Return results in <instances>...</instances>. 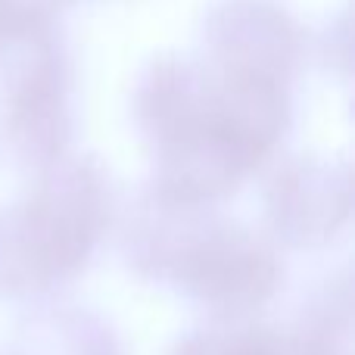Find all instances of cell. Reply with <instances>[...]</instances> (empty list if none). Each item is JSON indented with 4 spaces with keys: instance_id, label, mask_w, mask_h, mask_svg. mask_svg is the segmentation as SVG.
Segmentation results:
<instances>
[{
    "instance_id": "6da1fadb",
    "label": "cell",
    "mask_w": 355,
    "mask_h": 355,
    "mask_svg": "<svg viewBox=\"0 0 355 355\" xmlns=\"http://www.w3.org/2000/svg\"><path fill=\"white\" fill-rule=\"evenodd\" d=\"M131 112L159 187L215 202L262 168L293 125V87L240 78L196 53H159L141 69Z\"/></svg>"
},
{
    "instance_id": "7a4b0ae2",
    "label": "cell",
    "mask_w": 355,
    "mask_h": 355,
    "mask_svg": "<svg viewBox=\"0 0 355 355\" xmlns=\"http://www.w3.org/2000/svg\"><path fill=\"white\" fill-rule=\"evenodd\" d=\"M119 246L137 275L162 281L215 321H246L284 284V259L265 231L227 218L147 178L119 202Z\"/></svg>"
},
{
    "instance_id": "3957f363",
    "label": "cell",
    "mask_w": 355,
    "mask_h": 355,
    "mask_svg": "<svg viewBox=\"0 0 355 355\" xmlns=\"http://www.w3.org/2000/svg\"><path fill=\"white\" fill-rule=\"evenodd\" d=\"M110 168L69 150L31 175L28 187L0 200V296L35 300L85 271L116 221Z\"/></svg>"
},
{
    "instance_id": "277c9868",
    "label": "cell",
    "mask_w": 355,
    "mask_h": 355,
    "mask_svg": "<svg viewBox=\"0 0 355 355\" xmlns=\"http://www.w3.org/2000/svg\"><path fill=\"white\" fill-rule=\"evenodd\" d=\"M75 135V60L60 22L0 47V166L37 175Z\"/></svg>"
},
{
    "instance_id": "5b68a950",
    "label": "cell",
    "mask_w": 355,
    "mask_h": 355,
    "mask_svg": "<svg viewBox=\"0 0 355 355\" xmlns=\"http://www.w3.org/2000/svg\"><path fill=\"white\" fill-rule=\"evenodd\" d=\"M196 37L209 66L287 87L309 56V28L284 0H209Z\"/></svg>"
},
{
    "instance_id": "8992f818",
    "label": "cell",
    "mask_w": 355,
    "mask_h": 355,
    "mask_svg": "<svg viewBox=\"0 0 355 355\" xmlns=\"http://www.w3.org/2000/svg\"><path fill=\"white\" fill-rule=\"evenodd\" d=\"M268 237L287 246H324L349 225V162L327 153H287L262 181Z\"/></svg>"
},
{
    "instance_id": "52a82bcc",
    "label": "cell",
    "mask_w": 355,
    "mask_h": 355,
    "mask_svg": "<svg viewBox=\"0 0 355 355\" xmlns=\"http://www.w3.org/2000/svg\"><path fill=\"white\" fill-rule=\"evenodd\" d=\"M168 355H349V346L315 331L306 321L262 324V321H212L184 334Z\"/></svg>"
},
{
    "instance_id": "ba28073f",
    "label": "cell",
    "mask_w": 355,
    "mask_h": 355,
    "mask_svg": "<svg viewBox=\"0 0 355 355\" xmlns=\"http://www.w3.org/2000/svg\"><path fill=\"white\" fill-rule=\"evenodd\" d=\"M3 355H122V343L91 309L41 306L16 324Z\"/></svg>"
},
{
    "instance_id": "9c48e42d",
    "label": "cell",
    "mask_w": 355,
    "mask_h": 355,
    "mask_svg": "<svg viewBox=\"0 0 355 355\" xmlns=\"http://www.w3.org/2000/svg\"><path fill=\"white\" fill-rule=\"evenodd\" d=\"M56 3H60V6H66V3H69V0H56Z\"/></svg>"
}]
</instances>
